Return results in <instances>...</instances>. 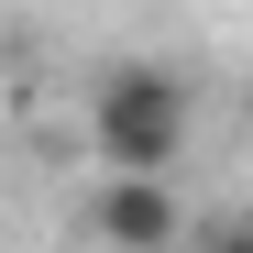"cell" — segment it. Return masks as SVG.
I'll list each match as a JSON object with an SVG mask.
<instances>
[{"mask_svg": "<svg viewBox=\"0 0 253 253\" xmlns=\"http://www.w3.org/2000/svg\"><path fill=\"white\" fill-rule=\"evenodd\" d=\"M187 121H198V99H187L176 66L121 55V66H99V88H88V154H99V176H176Z\"/></svg>", "mask_w": 253, "mask_h": 253, "instance_id": "6da1fadb", "label": "cell"}, {"mask_svg": "<svg viewBox=\"0 0 253 253\" xmlns=\"http://www.w3.org/2000/svg\"><path fill=\"white\" fill-rule=\"evenodd\" d=\"M88 231L110 253H176L187 198H176V176H99L88 187Z\"/></svg>", "mask_w": 253, "mask_h": 253, "instance_id": "7a4b0ae2", "label": "cell"}, {"mask_svg": "<svg viewBox=\"0 0 253 253\" xmlns=\"http://www.w3.org/2000/svg\"><path fill=\"white\" fill-rule=\"evenodd\" d=\"M198 253H253V220H220V231H209Z\"/></svg>", "mask_w": 253, "mask_h": 253, "instance_id": "3957f363", "label": "cell"}]
</instances>
